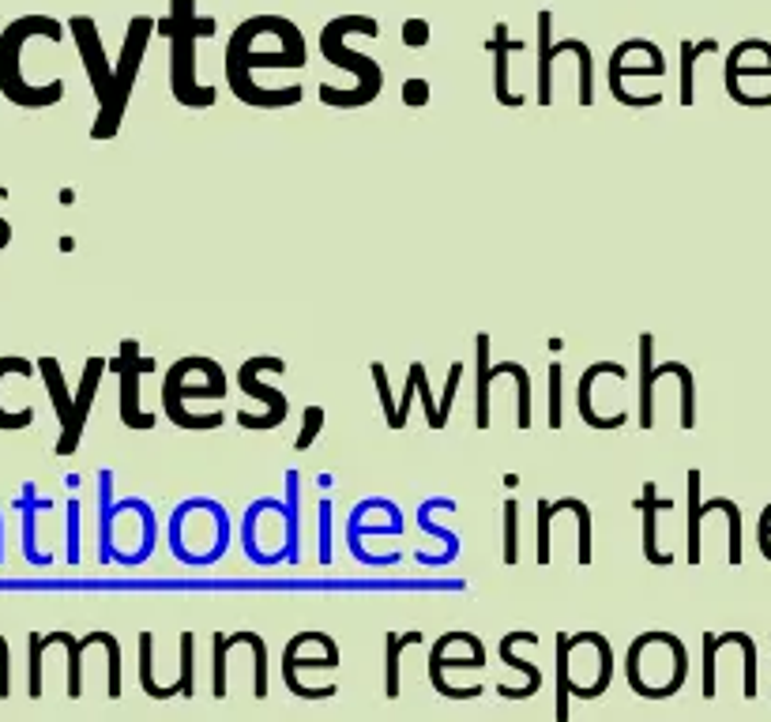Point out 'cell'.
I'll list each match as a JSON object with an SVG mask.
<instances>
[{"instance_id": "30", "label": "cell", "mask_w": 771, "mask_h": 722, "mask_svg": "<svg viewBox=\"0 0 771 722\" xmlns=\"http://www.w3.org/2000/svg\"><path fill=\"white\" fill-rule=\"evenodd\" d=\"M178 685H181V697H185V700L196 697V636H192V632H181V666H178Z\"/></svg>"}, {"instance_id": "25", "label": "cell", "mask_w": 771, "mask_h": 722, "mask_svg": "<svg viewBox=\"0 0 771 722\" xmlns=\"http://www.w3.org/2000/svg\"><path fill=\"white\" fill-rule=\"evenodd\" d=\"M554 15L549 12H538V105H549L554 102V79H549V68H554V53H549V42H554Z\"/></svg>"}, {"instance_id": "31", "label": "cell", "mask_w": 771, "mask_h": 722, "mask_svg": "<svg viewBox=\"0 0 771 722\" xmlns=\"http://www.w3.org/2000/svg\"><path fill=\"white\" fill-rule=\"evenodd\" d=\"M700 497V471H689V565L700 561V519H704V508L696 505Z\"/></svg>"}, {"instance_id": "43", "label": "cell", "mask_w": 771, "mask_h": 722, "mask_svg": "<svg viewBox=\"0 0 771 722\" xmlns=\"http://www.w3.org/2000/svg\"><path fill=\"white\" fill-rule=\"evenodd\" d=\"M418 373H422V361H410V369H407V387H402V403H399V414H396V429L407 426L410 403H415V395H418Z\"/></svg>"}, {"instance_id": "16", "label": "cell", "mask_w": 771, "mask_h": 722, "mask_svg": "<svg viewBox=\"0 0 771 722\" xmlns=\"http://www.w3.org/2000/svg\"><path fill=\"white\" fill-rule=\"evenodd\" d=\"M15 508L23 512V557H27V565L34 568H49L54 565V553L38 550V534H34V519H38L42 508H54V500L38 497V486L27 482L20 493V500H15Z\"/></svg>"}, {"instance_id": "48", "label": "cell", "mask_w": 771, "mask_h": 722, "mask_svg": "<svg viewBox=\"0 0 771 722\" xmlns=\"http://www.w3.org/2000/svg\"><path fill=\"white\" fill-rule=\"evenodd\" d=\"M402 42H407V46H426L429 42V23L426 20H407L402 23Z\"/></svg>"}, {"instance_id": "4", "label": "cell", "mask_w": 771, "mask_h": 722, "mask_svg": "<svg viewBox=\"0 0 771 722\" xmlns=\"http://www.w3.org/2000/svg\"><path fill=\"white\" fill-rule=\"evenodd\" d=\"M159 31L170 38V91L189 110L215 105V91L196 83V42L212 38L215 20L196 15V0H170V20H159Z\"/></svg>"}, {"instance_id": "46", "label": "cell", "mask_w": 771, "mask_h": 722, "mask_svg": "<svg viewBox=\"0 0 771 722\" xmlns=\"http://www.w3.org/2000/svg\"><path fill=\"white\" fill-rule=\"evenodd\" d=\"M460 381H463V365H460V361H452V369H449V384H444V399H441V418H444V426H449V414H452L455 392H460Z\"/></svg>"}, {"instance_id": "18", "label": "cell", "mask_w": 771, "mask_h": 722, "mask_svg": "<svg viewBox=\"0 0 771 722\" xmlns=\"http://www.w3.org/2000/svg\"><path fill=\"white\" fill-rule=\"evenodd\" d=\"M362 519H365V500H358L354 512H350V519H347V545H350V553L358 557V565H365V568L399 565V553H388V557H373V553L365 550L362 539H365V534H402V527H365Z\"/></svg>"}, {"instance_id": "9", "label": "cell", "mask_w": 771, "mask_h": 722, "mask_svg": "<svg viewBox=\"0 0 771 722\" xmlns=\"http://www.w3.org/2000/svg\"><path fill=\"white\" fill-rule=\"evenodd\" d=\"M110 369L121 376V421H125L128 429H151L155 414L139 410V381H144V373H151L155 361L139 358L136 339H125L121 342V358L110 361Z\"/></svg>"}, {"instance_id": "3", "label": "cell", "mask_w": 771, "mask_h": 722, "mask_svg": "<svg viewBox=\"0 0 771 722\" xmlns=\"http://www.w3.org/2000/svg\"><path fill=\"white\" fill-rule=\"evenodd\" d=\"M347 34H365V38H376L381 34V23L373 20V15H339V20H331L328 26L320 31V49L324 57L331 60L336 68H347V72L358 76V87H320V102L331 105V110H354V105H370L376 99V91H381L384 83V72L381 65H376L373 57H365V53H350L343 42Z\"/></svg>"}, {"instance_id": "19", "label": "cell", "mask_w": 771, "mask_h": 722, "mask_svg": "<svg viewBox=\"0 0 771 722\" xmlns=\"http://www.w3.org/2000/svg\"><path fill=\"white\" fill-rule=\"evenodd\" d=\"M475 361H478V392H475V426L489 429V387L494 376H512L515 361H501V365H489V336L478 331L475 336Z\"/></svg>"}, {"instance_id": "28", "label": "cell", "mask_w": 771, "mask_h": 722, "mask_svg": "<svg viewBox=\"0 0 771 722\" xmlns=\"http://www.w3.org/2000/svg\"><path fill=\"white\" fill-rule=\"evenodd\" d=\"M718 46L712 38L704 42H681V105H692L696 102V87H692V68H696V57L704 53H715Z\"/></svg>"}, {"instance_id": "35", "label": "cell", "mask_w": 771, "mask_h": 722, "mask_svg": "<svg viewBox=\"0 0 771 722\" xmlns=\"http://www.w3.org/2000/svg\"><path fill=\"white\" fill-rule=\"evenodd\" d=\"M572 516H576V527H580V565H591V561H594V545H591V508H587L580 497H572Z\"/></svg>"}, {"instance_id": "5", "label": "cell", "mask_w": 771, "mask_h": 722, "mask_svg": "<svg viewBox=\"0 0 771 722\" xmlns=\"http://www.w3.org/2000/svg\"><path fill=\"white\" fill-rule=\"evenodd\" d=\"M257 42V15L245 20L238 31H234L230 46H226V83L238 94L245 105H257V110H283V105L302 102V87H275V91H264V87L252 83V68H302L305 57L302 53H257L252 49Z\"/></svg>"}, {"instance_id": "27", "label": "cell", "mask_w": 771, "mask_h": 722, "mask_svg": "<svg viewBox=\"0 0 771 722\" xmlns=\"http://www.w3.org/2000/svg\"><path fill=\"white\" fill-rule=\"evenodd\" d=\"M494 57H497V102L501 105H523V99L520 94H508V49H520V42H512V46H508V26L504 23H497L494 26Z\"/></svg>"}, {"instance_id": "47", "label": "cell", "mask_w": 771, "mask_h": 722, "mask_svg": "<svg viewBox=\"0 0 771 722\" xmlns=\"http://www.w3.org/2000/svg\"><path fill=\"white\" fill-rule=\"evenodd\" d=\"M12 697V647L0 636V700Z\"/></svg>"}, {"instance_id": "38", "label": "cell", "mask_w": 771, "mask_h": 722, "mask_svg": "<svg viewBox=\"0 0 771 722\" xmlns=\"http://www.w3.org/2000/svg\"><path fill=\"white\" fill-rule=\"evenodd\" d=\"M373 381H376V392H381V407H384V418H388V429H396V414L399 407L392 403V387H388V369H384V361H373Z\"/></svg>"}, {"instance_id": "44", "label": "cell", "mask_w": 771, "mask_h": 722, "mask_svg": "<svg viewBox=\"0 0 771 722\" xmlns=\"http://www.w3.org/2000/svg\"><path fill=\"white\" fill-rule=\"evenodd\" d=\"M715 651H718V632L704 636V700H715Z\"/></svg>"}, {"instance_id": "51", "label": "cell", "mask_w": 771, "mask_h": 722, "mask_svg": "<svg viewBox=\"0 0 771 722\" xmlns=\"http://www.w3.org/2000/svg\"><path fill=\"white\" fill-rule=\"evenodd\" d=\"M0 561H4V516H0Z\"/></svg>"}, {"instance_id": "8", "label": "cell", "mask_w": 771, "mask_h": 722, "mask_svg": "<svg viewBox=\"0 0 771 722\" xmlns=\"http://www.w3.org/2000/svg\"><path fill=\"white\" fill-rule=\"evenodd\" d=\"M286 373V361L283 358H271V354H257L249 361H241L238 369V387L241 392H249L252 399L264 403V414H249V410H238V426L241 429H279L286 421V410H291V403H286V395L279 392V387H268L260 384V373Z\"/></svg>"}, {"instance_id": "21", "label": "cell", "mask_w": 771, "mask_h": 722, "mask_svg": "<svg viewBox=\"0 0 771 722\" xmlns=\"http://www.w3.org/2000/svg\"><path fill=\"white\" fill-rule=\"evenodd\" d=\"M113 471L110 466H102L99 471V561L102 565H113V553H117V545H113Z\"/></svg>"}, {"instance_id": "20", "label": "cell", "mask_w": 771, "mask_h": 722, "mask_svg": "<svg viewBox=\"0 0 771 722\" xmlns=\"http://www.w3.org/2000/svg\"><path fill=\"white\" fill-rule=\"evenodd\" d=\"M297 505H302V474L286 471V497H283V550H279V557H283V565H297L302 561V516H297Z\"/></svg>"}, {"instance_id": "45", "label": "cell", "mask_w": 771, "mask_h": 722, "mask_svg": "<svg viewBox=\"0 0 771 722\" xmlns=\"http://www.w3.org/2000/svg\"><path fill=\"white\" fill-rule=\"evenodd\" d=\"M317 512H320V553L317 557H320V565H331V500L328 497L320 500Z\"/></svg>"}, {"instance_id": "14", "label": "cell", "mask_w": 771, "mask_h": 722, "mask_svg": "<svg viewBox=\"0 0 771 722\" xmlns=\"http://www.w3.org/2000/svg\"><path fill=\"white\" fill-rule=\"evenodd\" d=\"M339 666V647L331 644V647H324L320 655H302V632L286 644L283 651V681H286V689L294 692V697H302L305 700V685H302V674L305 670H336Z\"/></svg>"}, {"instance_id": "12", "label": "cell", "mask_w": 771, "mask_h": 722, "mask_svg": "<svg viewBox=\"0 0 771 722\" xmlns=\"http://www.w3.org/2000/svg\"><path fill=\"white\" fill-rule=\"evenodd\" d=\"M673 376V361H655V336H639V429H655V381Z\"/></svg>"}, {"instance_id": "6", "label": "cell", "mask_w": 771, "mask_h": 722, "mask_svg": "<svg viewBox=\"0 0 771 722\" xmlns=\"http://www.w3.org/2000/svg\"><path fill=\"white\" fill-rule=\"evenodd\" d=\"M189 399H215V403L226 399V373L218 369L215 358H204V369H200L196 384H189V358H181L162 381V410H166V418L181 429H218L223 426V410L207 414V418H196V414L189 410Z\"/></svg>"}, {"instance_id": "7", "label": "cell", "mask_w": 771, "mask_h": 722, "mask_svg": "<svg viewBox=\"0 0 771 722\" xmlns=\"http://www.w3.org/2000/svg\"><path fill=\"white\" fill-rule=\"evenodd\" d=\"M647 670L659 674L655 681V700H670L673 692H681L689 677V651L681 644L673 632H639V636L628 644V658H625V677H628V689L644 677Z\"/></svg>"}, {"instance_id": "37", "label": "cell", "mask_w": 771, "mask_h": 722, "mask_svg": "<svg viewBox=\"0 0 771 722\" xmlns=\"http://www.w3.org/2000/svg\"><path fill=\"white\" fill-rule=\"evenodd\" d=\"M27 651H31V677H27V697L38 700L42 697V632H31L27 636Z\"/></svg>"}, {"instance_id": "42", "label": "cell", "mask_w": 771, "mask_h": 722, "mask_svg": "<svg viewBox=\"0 0 771 722\" xmlns=\"http://www.w3.org/2000/svg\"><path fill=\"white\" fill-rule=\"evenodd\" d=\"M549 523H554V500H538V565H549Z\"/></svg>"}, {"instance_id": "13", "label": "cell", "mask_w": 771, "mask_h": 722, "mask_svg": "<svg viewBox=\"0 0 771 722\" xmlns=\"http://www.w3.org/2000/svg\"><path fill=\"white\" fill-rule=\"evenodd\" d=\"M523 644H531V647L538 644V632H508V636L501 640V658H504V666H512V670H520L523 677H528V681L515 685V689H512V685H501L497 692H501L504 700H531L534 692L542 689V670H538V666L515 655V647H523Z\"/></svg>"}, {"instance_id": "36", "label": "cell", "mask_w": 771, "mask_h": 722, "mask_svg": "<svg viewBox=\"0 0 771 722\" xmlns=\"http://www.w3.org/2000/svg\"><path fill=\"white\" fill-rule=\"evenodd\" d=\"M560 392H565V373H560V361H554V365H549V410H546L549 429L565 426V421H560Z\"/></svg>"}, {"instance_id": "29", "label": "cell", "mask_w": 771, "mask_h": 722, "mask_svg": "<svg viewBox=\"0 0 771 722\" xmlns=\"http://www.w3.org/2000/svg\"><path fill=\"white\" fill-rule=\"evenodd\" d=\"M139 685L151 700H166L162 685L155 681V632H139Z\"/></svg>"}, {"instance_id": "15", "label": "cell", "mask_w": 771, "mask_h": 722, "mask_svg": "<svg viewBox=\"0 0 771 722\" xmlns=\"http://www.w3.org/2000/svg\"><path fill=\"white\" fill-rule=\"evenodd\" d=\"M636 508L644 512V561L647 565H659V568H670L673 565V553L670 550H659V539H655V523H659V512H670L673 500L670 497H659L655 482H647L644 493H639Z\"/></svg>"}, {"instance_id": "40", "label": "cell", "mask_w": 771, "mask_h": 722, "mask_svg": "<svg viewBox=\"0 0 771 722\" xmlns=\"http://www.w3.org/2000/svg\"><path fill=\"white\" fill-rule=\"evenodd\" d=\"M662 76L666 72V60H651V65H625V57H621L617 49H613L610 57V76Z\"/></svg>"}, {"instance_id": "49", "label": "cell", "mask_w": 771, "mask_h": 722, "mask_svg": "<svg viewBox=\"0 0 771 722\" xmlns=\"http://www.w3.org/2000/svg\"><path fill=\"white\" fill-rule=\"evenodd\" d=\"M402 99H407V105H426L429 102V83L426 79H407V83H402Z\"/></svg>"}, {"instance_id": "22", "label": "cell", "mask_w": 771, "mask_h": 722, "mask_svg": "<svg viewBox=\"0 0 771 722\" xmlns=\"http://www.w3.org/2000/svg\"><path fill=\"white\" fill-rule=\"evenodd\" d=\"M422 632H388L384 636V697L388 700H399V658H402V651L407 647H418L422 644Z\"/></svg>"}, {"instance_id": "39", "label": "cell", "mask_w": 771, "mask_h": 722, "mask_svg": "<svg viewBox=\"0 0 771 722\" xmlns=\"http://www.w3.org/2000/svg\"><path fill=\"white\" fill-rule=\"evenodd\" d=\"M718 508H723L726 523H730V561L738 565L741 561V512H738V505L726 500V497H718Z\"/></svg>"}, {"instance_id": "33", "label": "cell", "mask_w": 771, "mask_h": 722, "mask_svg": "<svg viewBox=\"0 0 771 722\" xmlns=\"http://www.w3.org/2000/svg\"><path fill=\"white\" fill-rule=\"evenodd\" d=\"M324 421H328V414H324V407H305L302 433L294 437V448H297V452H309V448L317 444V437H320Z\"/></svg>"}, {"instance_id": "23", "label": "cell", "mask_w": 771, "mask_h": 722, "mask_svg": "<svg viewBox=\"0 0 771 722\" xmlns=\"http://www.w3.org/2000/svg\"><path fill=\"white\" fill-rule=\"evenodd\" d=\"M38 369H42V381H46V387H49V399H54L60 429H65L68 421H72V399H76V395L68 392L65 373H60L57 358H38Z\"/></svg>"}, {"instance_id": "17", "label": "cell", "mask_w": 771, "mask_h": 722, "mask_svg": "<svg viewBox=\"0 0 771 722\" xmlns=\"http://www.w3.org/2000/svg\"><path fill=\"white\" fill-rule=\"evenodd\" d=\"M113 632H87V636L76 640L72 632H49L42 636V651L54 647V644H65L68 647V697L80 700L83 697V651L94 647V644H106Z\"/></svg>"}, {"instance_id": "1", "label": "cell", "mask_w": 771, "mask_h": 722, "mask_svg": "<svg viewBox=\"0 0 771 722\" xmlns=\"http://www.w3.org/2000/svg\"><path fill=\"white\" fill-rule=\"evenodd\" d=\"M68 31H72L76 46H80L87 79H91L94 99H99V121L91 125V139H113L121 121H125L128 99H133V83L139 76V60H144L151 34L159 31V20H151V15H133V20H128V34H125V46H121L117 65L106 60L102 34L91 15H72V20H68Z\"/></svg>"}, {"instance_id": "41", "label": "cell", "mask_w": 771, "mask_h": 722, "mask_svg": "<svg viewBox=\"0 0 771 722\" xmlns=\"http://www.w3.org/2000/svg\"><path fill=\"white\" fill-rule=\"evenodd\" d=\"M734 640L741 644L745 651V697H757V647H752V640L745 636V632H734Z\"/></svg>"}, {"instance_id": "24", "label": "cell", "mask_w": 771, "mask_h": 722, "mask_svg": "<svg viewBox=\"0 0 771 722\" xmlns=\"http://www.w3.org/2000/svg\"><path fill=\"white\" fill-rule=\"evenodd\" d=\"M245 644V632H212V697L215 700H226V658H230L234 647Z\"/></svg>"}, {"instance_id": "11", "label": "cell", "mask_w": 771, "mask_h": 722, "mask_svg": "<svg viewBox=\"0 0 771 722\" xmlns=\"http://www.w3.org/2000/svg\"><path fill=\"white\" fill-rule=\"evenodd\" d=\"M599 376H617V381H628V369L621 365V361H594V365L583 369L580 384H576V407H580V418L591 429H621L628 421V410H617V414H610V418L594 414L591 392H594V381H599Z\"/></svg>"}, {"instance_id": "50", "label": "cell", "mask_w": 771, "mask_h": 722, "mask_svg": "<svg viewBox=\"0 0 771 722\" xmlns=\"http://www.w3.org/2000/svg\"><path fill=\"white\" fill-rule=\"evenodd\" d=\"M0 200H8V189H4V184H0ZM8 245H12V223H8V218H0V252H4Z\"/></svg>"}, {"instance_id": "10", "label": "cell", "mask_w": 771, "mask_h": 722, "mask_svg": "<svg viewBox=\"0 0 771 722\" xmlns=\"http://www.w3.org/2000/svg\"><path fill=\"white\" fill-rule=\"evenodd\" d=\"M106 369H110L106 358H87L83 376H80V392H76V399H72V421H68L57 437V448H54L57 455H72L76 448H80L87 414H91V403H94V395H99V384H102V373H106Z\"/></svg>"}, {"instance_id": "34", "label": "cell", "mask_w": 771, "mask_h": 722, "mask_svg": "<svg viewBox=\"0 0 771 722\" xmlns=\"http://www.w3.org/2000/svg\"><path fill=\"white\" fill-rule=\"evenodd\" d=\"M65 534H68V550H65V557H68V565H80V500H68V508H65Z\"/></svg>"}, {"instance_id": "26", "label": "cell", "mask_w": 771, "mask_h": 722, "mask_svg": "<svg viewBox=\"0 0 771 722\" xmlns=\"http://www.w3.org/2000/svg\"><path fill=\"white\" fill-rule=\"evenodd\" d=\"M31 376L34 365L27 358H0V384H4V376ZM34 421V407H23V410H4L0 407V429H27Z\"/></svg>"}, {"instance_id": "32", "label": "cell", "mask_w": 771, "mask_h": 722, "mask_svg": "<svg viewBox=\"0 0 771 722\" xmlns=\"http://www.w3.org/2000/svg\"><path fill=\"white\" fill-rule=\"evenodd\" d=\"M520 561V505L512 497L504 500V565Z\"/></svg>"}, {"instance_id": "2", "label": "cell", "mask_w": 771, "mask_h": 722, "mask_svg": "<svg viewBox=\"0 0 771 722\" xmlns=\"http://www.w3.org/2000/svg\"><path fill=\"white\" fill-rule=\"evenodd\" d=\"M31 38H46V42H60L65 38V26L49 15H20L0 31V94H4L12 105L20 110H46V105H57L65 99V79H49V83H27L23 76V46Z\"/></svg>"}]
</instances>
